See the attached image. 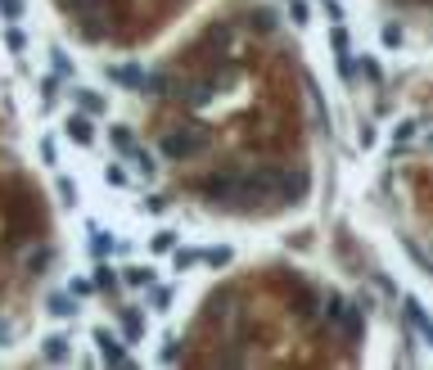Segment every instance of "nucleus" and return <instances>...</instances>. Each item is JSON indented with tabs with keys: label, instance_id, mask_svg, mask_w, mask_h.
<instances>
[{
	"label": "nucleus",
	"instance_id": "14",
	"mask_svg": "<svg viewBox=\"0 0 433 370\" xmlns=\"http://www.w3.org/2000/svg\"><path fill=\"white\" fill-rule=\"evenodd\" d=\"M122 280L140 289V284H153V271H149V267H122Z\"/></svg>",
	"mask_w": 433,
	"mask_h": 370
},
{
	"label": "nucleus",
	"instance_id": "32",
	"mask_svg": "<svg viewBox=\"0 0 433 370\" xmlns=\"http://www.w3.org/2000/svg\"><path fill=\"white\" fill-rule=\"evenodd\" d=\"M59 195H64V204H77V185L68 181V176H64V181H59Z\"/></svg>",
	"mask_w": 433,
	"mask_h": 370
},
{
	"label": "nucleus",
	"instance_id": "34",
	"mask_svg": "<svg viewBox=\"0 0 433 370\" xmlns=\"http://www.w3.org/2000/svg\"><path fill=\"white\" fill-rule=\"evenodd\" d=\"M253 18H258V27H275V14H271V10H258Z\"/></svg>",
	"mask_w": 433,
	"mask_h": 370
},
{
	"label": "nucleus",
	"instance_id": "13",
	"mask_svg": "<svg viewBox=\"0 0 433 370\" xmlns=\"http://www.w3.org/2000/svg\"><path fill=\"white\" fill-rule=\"evenodd\" d=\"M203 262V249H172V267L176 271H190V267H199Z\"/></svg>",
	"mask_w": 433,
	"mask_h": 370
},
{
	"label": "nucleus",
	"instance_id": "10",
	"mask_svg": "<svg viewBox=\"0 0 433 370\" xmlns=\"http://www.w3.org/2000/svg\"><path fill=\"white\" fill-rule=\"evenodd\" d=\"M73 95H77V104H82V113H90V118L108 109V104H104V95H95V90H86V86H77Z\"/></svg>",
	"mask_w": 433,
	"mask_h": 370
},
{
	"label": "nucleus",
	"instance_id": "9",
	"mask_svg": "<svg viewBox=\"0 0 433 370\" xmlns=\"http://www.w3.org/2000/svg\"><path fill=\"white\" fill-rule=\"evenodd\" d=\"M122 334H127V343H140V338H145V316L136 312V307L122 312Z\"/></svg>",
	"mask_w": 433,
	"mask_h": 370
},
{
	"label": "nucleus",
	"instance_id": "12",
	"mask_svg": "<svg viewBox=\"0 0 433 370\" xmlns=\"http://www.w3.org/2000/svg\"><path fill=\"white\" fill-rule=\"evenodd\" d=\"M41 352H45V361H54V366H59V361H68V338H64V334H50Z\"/></svg>",
	"mask_w": 433,
	"mask_h": 370
},
{
	"label": "nucleus",
	"instance_id": "26",
	"mask_svg": "<svg viewBox=\"0 0 433 370\" xmlns=\"http://www.w3.org/2000/svg\"><path fill=\"white\" fill-rule=\"evenodd\" d=\"M113 145H118L122 153H131V149H136V145H131V131H127V127H113Z\"/></svg>",
	"mask_w": 433,
	"mask_h": 370
},
{
	"label": "nucleus",
	"instance_id": "15",
	"mask_svg": "<svg viewBox=\"0 0 433 370\" xmlns=\"http://www.w3.org/2000/svg\"><path fill=\"white\" fill-rule=\"evenodd\" d=\"M203 262H208V267H230V262H235V253H230L226 244H221V249H203Z\"/></svg>",
	"mask_w": 433,
	"mask_h": 370
},
{
	"label": "nucleus",
	"instance_id": "29",
	"mask_svg": "<svg viewBox=\"0 0 433 370\" xmlns=\"http://www.w3.org/2000/svg\"><path fill=\"white\" fill-rule=\"evenodd\" d=\"M411 131H415V122H401V127H397V131H393V149H397V145H401V140H411Z\"/></svg>",
	"mask_w": 433,
	"mask_h": 370
},
{
	"label": "nucleus",
	"instance_id": "30",
	"mask_svg": "<svg viewBox=\"0 0 433 370\" xmlns=\"http://www.w3.org/2000/svg\"><path fill=\"white\" fill-rule=\"evenodd\" d=\"M95 294V280H73V298H86Z\"/></svg>",
	"mask_w": 433,
	"mask_h": 370
},
{
	"label": "nucleus",
	"instance_id": "20",
	"mask_svg": "<svg viewBox=\"0 0 433 370\" xmlns=\"http://www.w3.org/2000/svg\"><path fill=\"white\" fill-rule=\"evenodd\" d=\"M153 249H158V253H172L176 249V230H158V235H153Z\"/></svg>",
	"mask_w": 433,
	"mask_h": 370
},
{
	"label": "nucleus",
	"instance_id": "2",
	"mask_svg": "<svg viewBox=\"0 0 433 370\" xmlns=\"http://www.w3.org/2000/svg\"><path fill=\"white\" fill-rule=\"evenodd\" d=\"M199 195L208 204H244V172H212L199 181Z\"/></svg>",
	"mask_w": 433,
	"mask_h": 370
},
{
	"label": "nucleus",
	"instance_id": "37",
	"mask_svg": "<svg viewBox=\"0 0 433 370\" xmlns=\"http://www.w3.org/2000/svg\"><path fill=\"white\" fill-rule=\"evenodd\" d=\"M429 149H433V136H429Z\"/></svg>",
	"mask_w": 433,
	"mask_h": 370
},
{
	"label": "nucleus",
	"instance_id": "5",
	"mask_svg": "<svg viewBox=\"0 0 433 370\" xmlns=\"http://www.w3.org/2000/svg\"><path fill=\"white\" fill-rule=\"evenodd\" d=\"M401 316H406V325H411L415 334H420L424 343H429V348H433V316H429V312H424V307H420V298H411V294L401 298Z\"/></svg>",
	"mask_w": 433,
	"mask_h": 370
},
{
	"label": "nucleus",
	"instance_id": "7",
	"mask_svg": "<svg viewBox=\"0 0 433 370\" xmlns=\"http://www.w3.org/2000/svg\"><path fill=\"white\" fill-rule=\"evenodd\" d=\"M64 131L77 145H95V122H90V113H73V118L64 122Z\"/></svg>",
	"mask_w": 433,
	"mask_h": 370
},
{
	"label": "nucleus",
	"instance_id": "17",
	"mask_svg": "<svg viewBox=\"0 0 433 370\" xmlns=\"http://www.w3.org/2000/svg\"><path fill=\"white\" fill-rule=\"evenodd\" d=\"M127 158L136 163V172H140V176H153V158H149V149H131Z\"/></svg>",
	"mask_w": 433,
	"mask_h": 370
},
{
	"label": "nucleus",
	"instance_id": "1",
	"mask_svg": "<svg viewBox=\"0 0 433 370\" xmlns=\"http://www.w3.org/2000/svg\"><path fill=\"white\" fill-rule=\"evenodd\" d=\"M208 127H181V131H167L162 136V153L167 158H176V163H185V158H199V153L208 149Z\"/></svg>",
	"mask_w": 433,
	"mask_h": 370
},
{
	"label": "nucleus",
	"instance_id": "28",
	"mask_svg": "<svg viewBox=\"0 0 433 370\" xmlns=\"http://www.w3.org/2000/svg\"><path fill=\"white\" fill-rule=\"evenodd\" d=\"M0 14L5 18H23V0H0Z\"/></svg>",
	"mask_w": 433,
	"mask_h": 370
},
{
	"label": "nucleus",
	"instance_id": "22",
	"mask_svg": "<svg viewBox=\"0 0 433 370\" xmlns=\"http://www.w3.org/2000/svg\"><path fill=\"white\" fill-rule=\"evenodd\" d=\"M5 45H10L14 55H23V50H27V36H23L18 27H10V32H5Z\"/></svg>",
	"mask_w": 433,
	"mask_h": 370
},
{
	"label": "nucleus",
	"instance_id": "18",
	"mask_svg": "<svg viewBox=\"0 0 433 370\" xmlns=\"http://www.w3.org/2000/svg\"><path fill=\"white\" fill-rule=\"evenodd\" d=\"M90 249H95V258H104V253H113V240L99 226H90Z\"/></svg>",
	"mask_w": 433,
	"mask_h": 370
},
{
	"label": "nucleus",
	"instance_id": "36",
	"mask_svg": "<svg viewBox=\"0 0 433 370\" xmlns=\"http://www.w3.org/2000/svg\"><path fill=\"white\" fill-rule=\"evenodd\" d=\"M325 10H330V18H334V23L343 18V5H338V0H325Z\"/></svg>",
	"mask_w": 433,
	"mask_h": 370
},
{
	"label": "nucleus",
	"instance_id": "11",
	"mask_svg": "<svg viewBox=\"0 0 433 370\" xmlns=\"http://www.w3.org/2000/svg\"><path fill=\"white\" fill-rule=\"evenodd\" d=\"M50 316H59V321H68V316H77V303H73V294H50Z\"/></svg>",
	"mask_w": 433,
	"mask_h": 370
},
{
	"label": "nucleus",
	"instance_id": "25",
	"mask_svg": "<svg viewBox=\"0 0 433 370\" xmlns=\"http://www.w3.org/2000/svg\"><path fill=\"white\" fill-rule=\"evenodd\" d=\"M113 284H118L113 267H99V271H95V289H113Z\"/></svg>",
	"mask_w": 433,
	"mask_h": 370
},
{
	"label": "nucleus",
	"instance_id": "8",
	"mask_svg": "<svg viewBox=\"0 0 433 370\" xmlns=\"http://www.w3.org/2000/svg\"><path fill=\"white\" fill-rule=\"evenodd\" d=\"M68 10H73V18H82L90 27V23L104 14V0H68Z\"/></svg>",
	"mask_w": 433,
	"mask_h": 370
},
{
	"label": "nucleus",
	"instance_id": "19",
	"mask_svg": "<svg viewBox=\"0 0 433 370\" xmlns=\"http://www.w3.org/2000/svg\"><path fill=\"white\" fill-rule=\"evenodd\" d=\"M379 41L388 45V50H397V45H401V27H397V23H384V32H379Z\"/></svg>",
	"mask_w": 433,
	"mask_h": 370
},
{
	"label": "nucleus",
	"instance_id": "6",
	"mask_svg": "<svg viewBox=\"0 0 433 370\" xmlns=\"http://www.w3.org/2000/svg\"><path fill=\"white\" fill-rule=\"evenodd\" d=\"M95 348H99V361L104 366H131V357H127V348H122V338L118 334H108V330H95Z\"/></svg>",
	"mask_w": 433,
	"mask_h": 370
},
{
	"label": "nucleus",
	"instance_id": "24",
	"mask_svg": "<svg viewBox=\"0 0 433 370\" xmlns=\"http://www.w3.org/2000/svg\"><path fill=\"white\" fill-rule=\"evenodd\" d=\"M172 289H167V284H162V289H153V312H167V307H172Z\"/></svg>",
	"mask_w": 433,
	"mask_h": 370
},
{
	"label": "nucleus",
	"instance_id": "33",
	"mask_svg": "<svg viewBox=\"0 0 433 370\" xmlns=\"http://www.w3.org/2000/svg\"><path fill=\"white\" fill-rule=\"evenodd\" d=\"M361 73H366V77H370V82H379V77H384V73H379V64H375V59H370V55H366V59H361Z\"/></svg>",
	"mask_w": 433,
	"mask_h": 370
},
{
	"label": "nucleus",
	"instance_id": "27",
	"mask_svg": "<svg viewBox=\"0 0 433 370\" xmlns=\"http://www.w3.org/2000/svg\"><path fill=\"white\" fill-rule=\"evenodd\" d=\"M50 55H54V73H59V77H73V64H68L64 50H50Z\"/></svg>",
	"mask_w": 433,
	"mask_h": 370
},
{
	"label": "nucleus",
	"instance_id": "4",
	"mask_svg": "<svg viewBox=\"0 0 433 370\" xmlns=\"http://www.w3.org/2000/svg\"><path fill=\"white\" fill-rule=\"evenodd\" d=\"M307 190H312V176L303 167H293V172H280V185H275V199L280 204H303Z\"/></svg>",
	"mask_w": 433,
	"mask_h": 370
},
{
	"label": "nucleus",
	"instance_id": "3",
	"mask_svg": "<svg viewBox=\"0 0 433 370\" xmlns=\"http://www.w3.org/2000/svg\"><path fill=\"white\" fill-rule=\"evenodd\" d=\"M275 185H280V167H258V172H244V204L275 199Z\"/></svg>",
	"mask_w": 433,
	"mask_h": 370
},
{
	"label": "nucleus",
	"instance_id": "23",
	"mask_svg": "<svg viewBox=\"0 0 433 370\" xmlns=\"http://www.w3.org/2000/svg\"><path fill=\"white\" fill-rule=\"evenodd\" d=\"M330 45H334V55H347V50H352V41H347L343 27H334V32H330Z\"/></svg>",
	"mask_w": 433,
	"mask_h": 370
},
{
	"label": "nucleus",
	"instance_id": "16",
	"mask_svg": "<svg viewBox=\"0 0 433 370\" xmlns=\"http://www.w3.org/2000/svg\"><path fill=\"white\" fill-rule=\"evenodd\" d=\"M289 14H293V27H307V23H312V5H307V0H289Z\"/></svg>",
	"mask_w": 433,
	"mask_h": 370
},
{
	"label": "nucleus",
	"instance_id": "35",
	"mask_svg": "<svg viewBox=\"0 0 433 370\" xmlns=\"http://www.w3.org/2000/svg\"><path fill=\"white\" fill-rule=\"evenodd\" d=\"M10 338H14V325H10V321H0V348H10Z\"/></svg>",
	"mask_w": 433,
	"mask_h": 370
},
{
	"label": "nucleus",
	"instance_id": "31",
	"mask_svg": "<svg viewBox=\"0 0 433 370\" xmlns=\"http://www.w3.org/2000/svg\"><path fill=\"white\" fill-rule=\"evenodd\" d=\"M104 181L108 185H127V172H122V167H104Z\"/></svg>",
	"mask_w": 433,
	"mask_h": 370
},
{
	"label": "nucleus",
	"instance_id": "21",
	"mask_svg": "<svg viewBox=\"0 0 433 370\" xmlns=\"http://www.w3.org/2000/svg\"><path fill=\"white\" fill-rule=\"evenodd\" d=\"M208 95H212V90H208V82H199V86L185 90V104H208Z\"/></svg>",
	"mask_w": 433,
	"mask_h": 370
}]
</instances>
